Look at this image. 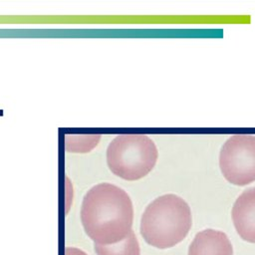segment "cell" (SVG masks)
<instances>
[{
	"mask_svg": "<svg viewBox=\"0 0 255 255\" xmlns=\"http://www.w3.org/2000/svg\"><path fill=\"white\" fill-rule=\"evenodd\" d=\"M81 221L86 234L95 244L118 243L131 231V199L117 185L107 182L97 184L84 196Z\"/></svg>",
	"mask_w": 255,
	"mask_h": 255,
	"instance_id": "1",
	"label": "cell"
},
{
	"mask_svg": "<svg viewBox=\"0 0 255 255\" xmlns=\"http://www.w3.org/2000/svg\"><path fill=\"white\" fill-rule=\"evenodd\" d=\"M192 224L187 202L175 194H164L152 200L140 220V234L144 241L158 249H166L181 242Z\"/></svg>",
	"mask_w": 255,
	"mask_h": 255,
	"instance_id": "2",
	"label": "cell"
},
{
	"mask_svg": "<svg viewBox=\"0 0 255 255\" xmlns=\"http://www.w3.org/2000/svg\"><path fill=\"white\" fill-rule=\"evenodd\" d=\"M157 156L155 143L145 134H120L107 149L111 171L126 180H137L147 175L154 167Z\"/></svg>",
	"mask_w": 255,
	"mask_h": 255,
	"instance_id": "3",
	"label": "cell"
},
{
	"mask_svg": "<svg viewBox=\"0 0 255 255\" xmlns=\"http://www.w3.org/2000/svg\"><path fill=\"white\" fill-rule=\"evenodd\" d=\"M219 166L225 179L235 185L255 181V136L234 134L222 145Z\"/></svg>",
	"mask_w": 255,
	"mask_h": 255,
	"instance_id": "4",
	"label": "cell"
},
{
	"mask_svg": "<svg viewBox=\"0 0 255 255\" xmlns=\"http://www.w3.org/2000/svg\"><path fill=\"white\" fill-rule=\"evenodd\" d=\"M231 217L239 236L247 242L255 243V187L244 190L238 196Z\"/></svg>",
	"mask_w": 255,
	"mask_h": 255,
	"instance_id": "5",
	"label": "cell"
},
{
	"mask_svg": "<svg viewBox=\"0 0 255 255\" xmlns=\"http://www.w3.org/2000/svg\"><path fill=\"white\" fill-rule=\"evenodd\" d=\"M188 255H233V247L224 232L205 229L193 238Z\"/></svg>",
	"mask_w": 255,
	"mask_h": 255,
	"instance_id": "6",
	"label": "cell"
},
{
	"mask_svg": "<svg viewBox=\"0 0 255 255\" xmlns=\"http://www.w3.org/2000/svg\"><path fill=\"white\" fill-rule=\"evenodd\" d=\"M94 247L97 255H140L139 244L132 230L118 243L110 245L95 244Z\"/></svg>",
	"mask_w": 255,
	"mask_h": 255,
	"instance_id": "7",
	"label": "cell"
},
{
	"mask_svg": "<svg viewBox=\"0 0 255 255\" xmlns=\"http://www.w3.org/2000/svg\"><path fill=\"white\" fill-rule=\"evenodd\" d=\"M65 255H88V254L77 247H67L65 249Z\"/></svg>",
	"mask_w": 255,
	"mask_h": 255,
	"instance_id": "8",
	"label": "cell"
}]
</instances>
